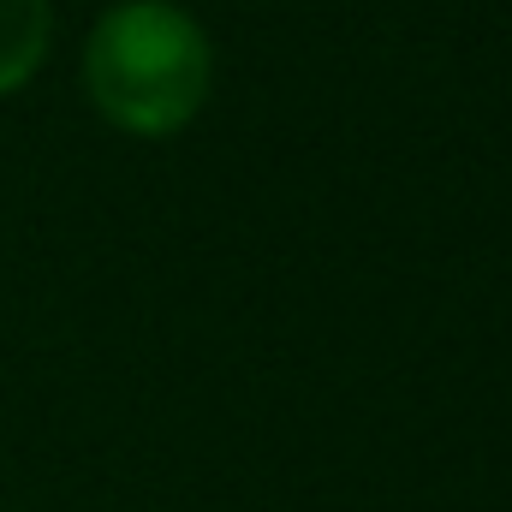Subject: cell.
I'll return each mask as SVG.
<instances>
[{
    "instance_id": "cell-2",
    "label": "cell",
    "mask_w": 512,
    "mask_h": 512,
    "mask_svg": "<svg viewBox=\"0 0 512 512\" xmlns=\"http://www.w3.org/2000/svg\"><path fill=\"white\" fill-rule=\"evenodd\" d=\"M54 36V0H0V96L24 90Z\"/></svg>"
},
{
    "instance_id": "cell-1",
    "label": "cell",
    "mask_w": 512,
    "mask_h": 512,
    "mask_svg": "<svg viewBox=\"0 0 512 512\" xmlns=\"http://www.w3.org/2000/svg\"><path fill=\"white\" fill-rule=\"evenodd\" d=\"M215 48L173 0H120L84 42V90L126 137H173L209 108Z\"/></svg>"
}]
</instances>
